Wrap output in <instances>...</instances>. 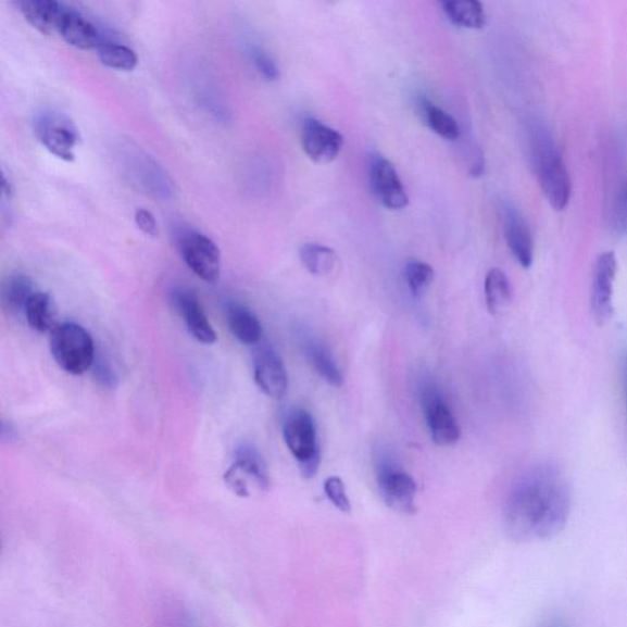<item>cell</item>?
Wrapping results in <instances>:
<instances>
[{
	"mask_svg": "<svg viewBox=\"0 0 627 627\" xmlns=\"http://www.w3.org/2000/svg\"><path fill=\"white\" fill-rule=\"evenodd\" d=\"M2 189H3V195L7 198H12L14 196V188L12 186V183L9 181L5 176L3 177V181H2Z\"/></svg>",
	"mask_w": 627,
	"mask_h": 627,
	"instance_id": "e575fe53",
	"label": "cell"
},
{
	"mask_svg": "<svg viewBox=\"0 0 627 627\" xmlns=\"http://www.w3.org/2000/svg\"><path fill=\"white\" fill-rule=\"evenodd\" d=\"M404 276L413 297H421L427 291L434 279L432 267L421 260H411L404 269Z\"/></svg>",
	"mask_w": 627,
	"mask_h": 627,
	"instance_id": "4316f807",
	"label": "cell"
},
{
	"mask_svg": "<svg viewBox=\"0 0 627 627\" xmlns=\"http://www.w3.org/2000/svg\"><path fill=\"white\" fill-rule=\"evenodd\" d=\"M612 226L615 234L627 236V179L623 183L614 200Z\"/></svg>",
	"mask_w": 627,
	"mask_h": 627,
	"instance_id": "f1b7e54d",
	"label": "cell"
},
{
	"mask_svg": "<svg viewBox=\"0 0 627 627\" xmlns=\"http://www.w3.org/2000/svg\"><path fill=\"white\" fill-rule=\"evenodd\" d=\"M617 275V259L614 252H604L597 258L592 272L591 308L598 324L610 322L614 314V285Z\"/></svg>",
	"mask_w": 627,
	"mask_h": 627,
	"instance_id": "30bf717a",
	"label": "cell"
},
{
	"mask_svg": "<svg viewBox=\"0 0 627 627\" xmlns=\"http://www.w3.org/2000/svg\"><path fill=\"white\" fill-rule=\"evenodd\" d=\"M225 314L229 330L239 342L256 346L262 341L263 325L248 306L230 301L225 304Z\"/></svg>",
	"mask_w": 627,
	"mask_h": 627,
	"instance_id": "e0dca14e",
	"label": "cell"
},
{
	"mask_svg": "<svg viewBox=\"0 0 627 627\" xmlns=\"http://www.w3.org/2000/svg\"><path fill=\"white\" fill-rule=\"evenodd\" d=\"M301 140L306 156L317 165L334 162L340 156L344 145L340 131L313 117L303 121Z\"/></svg>",
	"mask_w": 627,
	"mask_h": 627,
	"instance_id": "8fae6325",
	"label": "cell"
},
{
	"mask_svg": "<svg viewBox=\"0 0 627 627\" xmlns=\"http://www.w3.org/2000/svg\"><path fill=\"white\" fill-rule=\"evenodd\" d=\"M51 351L60 368L72 375L88 372L96 359L91 335L75 323L55 327L51 337Z\"/></svg>",
	"mask_w": 627,
	"mask_h": 627,
	"instance_id": "277c9868",
	"label": "cell"
},
{
	"mask_svg": "<svg viewBox=\"0 0 627 627\" xmlns=\"http://www.w3.org/2000/svg\"><path fill=\"white\" fill-rule=\"evenodd\" d=\"M16 429L11 423L3 422L2 439L3 441L12 442L16 438Z\"/></svg>",
	"mask_w": 627,
	"mask_h": 627,
	"instance_id": "836d02e7",
	"label": "cell"
},
{
	"mask_svg": "<svg viewBox=\"0 0 627 627\" xmlns=\"http://www.w3.org/2000/svg\"><path fill=\"white\" fill-rule=\"evenodd\" d=\"M35 292V285L30 277L24 274H13L3 284V305L13 315H24L26 305Z\"/></svg>",
	"mask_w": 627,
	"mask_h": 627,
	"instance_id": "7402d4cb",
	"label": "cell"
},
{
	"mask_svg": "<svg viewBox=\"0 0 627 627\" xmlns=\"http://www.w3.org/2000/svg\"><path fill=\"white\" fill-rule=\"evenodd\" d=\"M529 159L540 189L549 204L563 211L570 202L573 185L561 149L551 131L542 123L529 127Z\"/></svg>",
	"mask_w": 627,
	"mask_h": 627,
	"instance_id": "7a4b0ae2",
	"label": "cell"
},
{
	"mask_svg": "<svg viewBox=\"0 0 627 627\" xmlns=\"http://www.w3.org/2000/svg\"><path fill=\"white\" fill-rule=\"evenodd\" d=\"M624 380H625V397H626V410H627V351L624 355Z\"/></svg>",
	"mask_w": 627,
	"mask_h": 627,
	"instance_id": "d590c367",
	"label": "cell"
},
{
	"mask_svg": "<svg viewBox=\"0 0 627 627\" xmlns=\"http://www.w3.org/2000/svg\"><path fill=\"white\" fill-rule=\"evenodd\" d=\"M254 379L266 397L283 400L288 390L286 366L274 347L259 342L253 352Z\"/></svg>",
	"mask_w": 627,
	"mask_h": 627,
	"instance_id": "7c38bea8",
	"label": "cell"
},
{
	"mask_svg": "<svg viewBox=\"0 0 627 627\" xmlns=\"http://www.w3.org/2000/svg\"><path fill=\"white\" fill-rule=\"evenodd\" d=\"M99 57L100 61L112 70L130 72L138 65V55L131 48L121 43L101 42Z\"/></svg>",
	"mask_w": 627,
	"mask_h": 627,
	"instance_id": "484cf974",
	"label": "cell"
},
{
	"mask_svg": "<svg viewBox=\"0 0 627 627\" xmlns=\"http://www.w3.org/2000/svg\"><path fill=\"white\" fill-rule=\"evenodd\" d=\"M18 8L27 23L32 24L37 32L52 35L60 32L67 7L54 0H23L18 3Z\"/></svg>",
	"mask_w": 627,
	"mask_h": 627,
	"instance_id": "2e32d148",
	"label": "cell"
},
{
	"mask_svg": "<svg viewBox=\"0 0 627 627\" xmlns=\"http://www.w3.org/2000/svg\"><path fill=\"white\" fill-rule=\"evenodd\" d=\"M171 301L185 321L188 331L197 341L204 344H214L217 341V334L202 311L195 292L188 288L178 287L173 289Z\"/></svg>",
	"mask_w": 627,
	"mask_h": 627,
	"instance_id": "5bb4252c",
	"label": "cell"
},
{
	"mask_svg": "<svg viewBox=\"0 0 627 627\" xmlns=\"http://www.w3.org/2000/svg\"><path fill=\"white\" fill-rule=\"evenodd\" d=\"M250 58H252L256 71L262 74L266 80L275 81L278 79V66L272 55H268L262 47L253 46L252 50H250Z\"/></svg>",
	"mask_w": 627,
	"mask_h": 627,
	"instance_id": "f546056e",
	"label": "cell"
},
{
	"mask_svg": "<svg viewBox=\"0 0 627 627\" xmlns=\"http://www.w3.org/2000/svg\"><path fill=\"white\" fill-rule=\"evenodd\" d=\"M485 292L488 311L498 315L503 313L513 301V287L503 269L491 268L487 274Z\"/></svg>",
	"mask_w": 627,
	"mask_h": 627,
	"instance_id": "603a6c76",
	"label": "cell"
},
{
	"mask_svg": "<svg viewBox=\"0 0 627 627\" xmlns=\"http://www.w3.org/2000/svg\"><path fill=\"white\" fill-rule=\"evenodd\" d=\"M501 218H503L504 235L511 254L521 266L529 268L534 264L535 243L526 218L511 204L503 206Z\"/></svg>",
	"mask_w": 627,
	"mask_h": 627,
	"instance_id": "4fadbf2b",
	"label": "cell"
},
{
	"mask_svg": "<svg viewBox=\"0 0 627 627\" xmlns=\"http://www.w3.org/2000/svg\"><path fill=\"white\" fill-rule=\"evenodd\" d=\"M225 484L235 491L239 497H248L249 488L247 484V478L239 474V471L235 466H230L225 474Z\"/></svg>",
	"mask_w": 627,
	"mask_h": 627,
	"instance_id": "1f68e13d",
	"label": "cell"
},
{
	"mask_svg": "<svg viewBox=\"0 0 627 627\" xmlns=\"http://www.w3.org/2000/svg\"><path fill=\"white\" fill-rule=\"evenodd\" d=\"M183 260L192 273L208 284H216L221 274V253L212 240L196 230L183 231L178 239Z\"/></svg>",
	"mask_w": 627,
	"mask_h": 627,
	"instance_id": "8992f818",
	"label": "cell"
},
{
	"mask_svg": "<svg viewBox=\"0 0 627 627\" xmlns=\"http://www.w3.org/2000/svg\"><path fill=\"white\" fill-rule=\"evenodd\" d=\"M35 131L45 148L54 156L67 162L74 161L79 133L71 118L57 112L41 113L35 120Z\"/></svg>",
	"mask_w": 627,
	"mask_h": 627,
	"instance_id": "52a82bcc",
	"label": "cell"
},
{
	"mask_svg": "<svg viewBox=\"0 0 627 627\" xmlns=\"http://www.w3.org/2000/svg\"><path fill=\"white\" fill-rule=\"evenodd\" d=\"M325 494L336 509H339L344 514H350L352 510L351 501L347 496L343 480L339 477H330L325 480Z\"/></svg>",
	"mask_w": 627,
	"mask_h": 627,
	"instance_id": "83f0119b",
	"label": "cell"
},
{
	"mask_svg": "<svg viewBox=\"0 0 627 627\" xmlns=\"http://www.w3.org/2000/svg\"><path fill=\"white\" fill-rule=\"evenodd\" d=\"M284 439L298 465L322 457L316 428L311 413L303 409H292L284 419Z\"/></svg>",
	"mask_w": 627,
	"mask_h": 627,
	"instance_id": "9c48e42d",
	"label": "cell"
},
{
	"mask_svg": "<svg viewBox=\"0 0 627 627\" xmlns=\"http://www.w3.org/2000/svg\"><path fill=\"white\" fill-rule=\"evenodd\" d=\"M135 222L145 235L156 237L159 235L158 222L152 216L151 212L145 209H139L135 212Z\"/></svg>",
	"mask_w": 627,
	"mask_h": 627,
	"instance_id": "d6a6232c",
	"label": "cell"
},
{
	"mask_svg": "<svg viewBox=\"0 0 627 627\" xmlns=\"http://www.w3.org/2000/svg\"><path fill=\"white\" fill-rule=\"evenodd\" d=\"M58 33L67 43L79 50H92L95 47L99 48L101 43L98 28L71 8H66Z\"/></svg>",
	"mask_w": 627,
	"mask_h": 627,
	"instance_id": "ac0fdd59",
	"label": "cell"
},
{
	"mask_svg": "<svg viewBox=\"0 0 627 627\" xmlns=\"http://www.w3.org/2000/svg\"><path fill=\"white\" fill-rule=\"evenodd\" d=\"M231 466H235L240 475L254 480L260 489L267 490L272 485L266 461L252 443H242L236 449Z\"/></svg>",
	"mask_w": 627,
	"mask_h": 627,
	"instance_id": "d6986e66",
	"label": "cell"
},
{
	"mask_svg": "<svg viewBox=\"0 0 627 627\" xmlns=\"http://www.w3.org/2000/svg\"><path fill=\"white\" fill-rule=\"evenodd\" d=\"M572 490L564 471L551 461L521 476L505 501V532L518 542L553 538L567 524Z\"/></svg>",
	"mask_w": 627,
	"mask_h": 627,
	"instance_id": "6da1fadb",
	"label": "cell"
},
{
	"mask_svg": "<svg viewBox=\"0 0 627 627\" xmlns=\"http://www.w3.org/2000/svg\"><path fill=\"white\" fill-rule=\"evenodd\" d=\"M417 390L432 441L439 447L455 446L460 440L461 430L437 383L430 376L423 375L418 380Z\"/></svg>",
	"mask_w": 627,
	"mask_h": 627,
	"instance_id": "5b68a950",
	"label": "cell"
},
{
	"mask_svg": "<svg viewBox=\"0 0 627 627\" xmlns=\"http://www.w3.org/2000/svg\"><path fill=\"white\" fill-rule=\"evenodd\" d=\"M299 258L308 272L315 276L330 275L339 262L334 249L317 243L304 244L299 250Z\"/></svg>",
	"mask_w": 627,
	"mask_h": 627,
	"instance_id": "d4e9b609",
	"label": "cell"
},
{
	"mask_svg": "<svg viewBox=\"0 0 627 627\" xmlns=\"http://www.w3.org/2000/svg\"><path fill=\"white\" fill-rule=\"evenodd\" d=\"M28 325L37 333L46 334L55 329V303L50 293L36 291L25 309Z\"/></svg>",
	"mask_w": 627,
	"mask_h": 627,
	"instance_id": "44dd1931",
	"label": "cell"
},
{
	"mask_svg": "<svg viewBox=\"0 0 627 627\" xmlns=\"http://www.w3.org/2000/svg\"><path fill=\"white\" fill-rule=\"evenodd\" d=\"M369 183L373 195L389 210L399 211L409 206V196L392 162L379 152L371 154Z\"/></svg>",
	"mask_w": 627,
	"mask_h": 627,
	"instance_id": "ba28073f",
	"label": "cell"
},
{
	"mask_svg": "<svg viewBox=\"0 0 627 627\" xmlns=\"http://www.w3.org/2000/svg\"><path fill=\"white\" fill-rule=\"evenodd\" d=\"M299 344L309 363L322 378L335 388H340L343 384V375L337 365L329 347L317 337L303 333L299 336Z\"/></svg>",
	"mask_w": 627,
	"mask_h": 627,
	"instance_id": "9a60e30c",
	"label": "cell"
},
{
	"mask_svg": "<svg viewBox=\"0 0 627 627\" xmlns=\"http://www.w3.org/2000/svg\"><path fill=\"white\" fill-rule=\"evenodd\" d=\"M419 110L429 129L438 134L439 137L449 141H456L460 138L459 123L449 112L443 111L428 99L421 100Z\"/></svg>",
	"mask_w": 627,
	"mask_h": 627,
	"instance_id": "cb8c5ba5",
	"label": "cell"
},
{
	"mask_svg": "<svg viewBox=\"0 0 627 627\" xmlns=\"http://www.w3.org/2000/svg\"><path fill=\"white\" fill-rule=\"evenodd\" d=\"M375 474L386 505L401 514L416 513L417 484L388 450L376 452Z\"/></svg>",
	"mask_w": 627,
	"mask_h": 627,
	"instance_id": "3957f363",
	"label": "cell"
},
{
	"mask_svg": "<svg viewBox=\"0 0 627 627\" xmlns=\"http://www.w3.org/2000/svg\"><path fill=\"white\" fill-rule=\"evenodd\" d=\"M93 378L105 389H114L118 384L117 374L112 368L111 363L104 356L96 355L91 366Z\"/></svg>",
	"mask_w": 627,
	"mask_h": 627,
	"instance_id": "4dcf8cb0",
	"label": "cell"
},
{
	"mask_svg": "<svg viewBox=\"0 0 627 627\" xmlns=\"http://www.w3.org/2000/svg\"><path fill=\"white\" fill-rule=\"evenodd\" d=\"M441 5L453 25L472 30H479L487 25L485 8L477 0H448Z\"/></svg>",
	"mask_w": 627,
	"mask_h": 627,
	"instance_id": "ffe728a7",
	"label": "cell"
}]
</instances>
